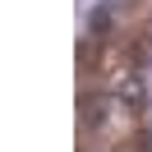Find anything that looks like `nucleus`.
<instances>
[{
    "mask_svg": "<svg viewBox=\"0 0 152 152\" xmlns=\"http://www.w3.org/2000/svg\"><path fill=\"white\" fill-rule=\"evenodd\" d=\"M120 102L129 106L134 115H138V111H148V88H143V78L124 74V83H120Z\"/></svg>",
    "mask_w": 152,
    "mask_h": 152,
    "instance_id": "obj_1",
    "label": "nucleus"
},
{
    "mask_svg": "<svg viewBox=\"0 0 152 152\" xmlns=\"http://www.w3.org/2000/svg\"><path fill=\"white\" fill-rule=\"evenodd\" d=\"M97 115H106V97L83 92V124H97Z\"/></svg>",
    "mask_w": 152,
    "mask_h": 152,
    "instance_id": "obj_2",
    "label": "nucleus"
},
{
    "mask_svg": "<svg viewBox=\"0 0 152 152\" xmlns=\"http://www.w3.org/2000/svg\"><path fill=\"white\" fill-rule=\"evenodd\" d=\"M88 28H92V37H97V42H102V37H106V32H111V14H106V10H97V14H92V19H88Z\"/></svg>",
    "mask_w": 152,
    "mask_h": 152,
    "instance_id": "obj_3",
    "label": "nucleus"
},
{
    "mask_svg": "<svg viewBox=\"0 0 152 152\" xmlns=\"http://www.w3.org/2000/svg\"><path fill=\"white\" fill-rule=\"evenodd\" d=\"M138 152H152V134H143V138H138Z\"/></svg>",
    "mask_w": 152,
    "mask_h": 152,
    "instance_id": "obj_4",
    "label": "nucleus"
}]
</instances>
